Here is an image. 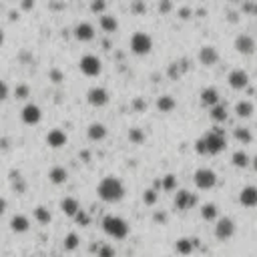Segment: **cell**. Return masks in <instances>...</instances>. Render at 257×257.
Returning a JSON list of instances; mask_svg holds the SVG:
<instances>
[{"label":"cell","mask_w":257,"mask_h":257,"mask_svg":"<svg viewBox=\"0 0 257 257\" xmlns=\"http://www.w3.org/2000/svg\"><path fill=\"white\" fill-rule=\"evenodd\" d=\"M97 193H99V197L102 201L117 203V201H121L125 197V185H123V181L119 179V177L107 175V177H102V181L99 183Z\"/></svg>","instance_id":"1"},{"label":"cell","mask_w":257,"mask_h":257,"mask_svg":"<svg viewBox=\"0 0 257 257\" xmlns=\"http://www.w3.org/2000/svg\"><path fill=\"white\" fill-rule=\"evenodd\" d=\"M201 143H203V147H205V155H217V153L225 151V147H227V141H225L223 131L217 129V127L205 135L203 139H201Z\"/></svg>","instance_id":"2"},{"label":"cell","mask_w":257,"mask_h":257,"mask_svg":"<svg viewBox=\"0 0 257 257\" xmlns=\"http://www.w3.org/2000/svg\"><path fill=\"white\" fill-rule=\"evenodd\" d=\"M102 229H105L109 237H115V239H125L129 235V223L119 215H107L102 219Z\"/></svg>","instance_id":"3"},{"label":"cell","mask_w":257,"mask_h":257,"mask_svg":"<svg viewBox=\"0 0 257 257\" xmlns=\"http://www.w3.org/2000/svg\"><path fill=\"white\" fill-rule=\"evenodd\" d=\"M151 48H153V39L147 32H135L131 37V50L135 55H139V57L149 55Z\"/></svg>","instance_id":"4"},{"label":"cell","mask_w":257,"mask_h":257,"mask_svg":"<svg viewBox=\"0 0 257 257\" xmlns=\"http://www.w3.org/2000/svg\"><path fill=\"white\" fill-rule=\"evenodd\" d=\"M79 68H80L82 75H87V77H97V75H100V71H102V62H100V59L95 57V55H84V57L79 60Z\"/></svg>","instance_id":"5"},{"label":"cell","mask_w":257,"mask_h":257,"mask_svg":"<svg viewBox=\"0 0 257 257\" xmlns=\"http://www.w3.org/2000/svg\"><path fill=\"white\" fill-rule=\"evenodd\" d=\"M193 181H195V185L199 187V189H211V187H215V183H217V175H215V171L203 167V169L195 171Z\"/></svg>","instance_id":"6"},{"label":"cell","mask_w":257,"mask_h":257,"mask_svg":"<svg viewBox=\"0 0 257 257\" xmlns=\"http://www.w3.org/2000/svg\"><path fill=\"white\" fill-rule=\"evenodd\" d=\"M233 233H235V221L229 217H221L215 225V237L221 239V241H225V239L233 237Z\"/></svg>","instance_id":"7"},{"label":"cell","mask_w":257,"mask_h":257,"mask_svg":"<svg viewBox=\"0 0 257 257\" xmlns=\"http://www.w3.org/2000/svg\"><path fill=\"white\" fill-rule=\"evenodd\" d=\"M87 100L93 107H105L109 102V91L102 87H91L87 93Z\"/></svg>","instance_id":"8"},{"label":"cell","mask_w":257,"mask_h":257,"mask_svg":"<svg viewBox=\"0 0 257 257\" xmlns=\"http://www.w3.org/2000/svg\"><path fill=\"white\" fill-rule=\"evenodd\" d=\"M227 80H229V87L237 89V91L245 89L247 84H249V77H247L245 71H241V68H235V71H231L229 77H227Z\"/></svg>","instance_id":"9"},{"label":"cell","mask_w":257,"mask_h":257,"mask_svg":"<svg viewBox=\"0 0 257 257\" xmlns=\"http://www.w3.org/2000/svg\"><path fill=\"white\" fill-rule=\"evenodd\" d=\"M195 203H197V197H195L191 191H187V189L177 191V195H175V207H177V209H181V211L191 209Z\"/></svg>","instance_id":"10"},{"label":"cell","mask_w":257,"mask_h":257,"mask_svg":"<svg viewBox=\"0 0 257 257\" xmlns=\"http://www.w3.org/2000/svg\"><path fill=\"white\" fill-rule=\"evenodd\" d=\"M20 115H22V121H24L26 125H37V123L40 121V117H42L40 107L34 105V102H28V105H24V109H22Z\"/></svg>","instance_id":"11"},{"label":"cell","mask_w":257,"mask_h":257,"mask_svg":"<svg viewBox=\"0 0 257 257\" xmlns=\"http://www.w3.org/2000/svg\"><path fill=\"white\" fill-rule=\"evenodd\" d=\"M75 39L80 40V42H87V40H93L95 39V26L91 22H79L75 28Z\"/></svg>","instance_id":"12"},{"label":"cell","mask_w":257,"mask_h":257,"mask_svg":"<svg viewBox=\"0 0 257 257\" xmlns=\"http://www.w3.org/2000/svg\"><path fill=\"white\" fill-rule=\"evenodd\" d=\"M235 48H237V53H241V55H253L255 53V40L249 37V34H239L235 39Z\"/></svg>","instance_id":"13"},{"label":"cell","mask_w":257,"mask_h":257,"mask_svg":"<svg viewBox=\"0 0 257 257\" xmlns=\"http://www.w3.org/2000/svg\"><path fill=\"white\" fill-rule=\"evenodd\" d=\"M239 203H241L243 207H257V187H253V185L243 187L241 193H239Z\"/></svg>","instance_id":"14"},{"label":"cell","mask_w":257,"mask_h":257,"mask_svg":"<svg viewBox=\"0 0 257 257\" xmlns=\"http://www.w3.org/2000/svg\"><path fill=\"white\" fill-rule=\"evenodd\" d=\"M66 141H68V137H66V133L60 131V129H53V131H48V135H46V145L53 147V149L64 147Z\"/></svg>","instance_id":"15"},{"label":"cell","mask_w":257,"mask_h":257,"mask_svg":"<svg viewBox=\"0 0 257 257\" xmlns=\"http://www.w3.org/2000/svg\"><path fill=\"white\" fill-rule=\"evenodd\" d=\"M199 60H201V64H205V66H213L217 60H219V53H217V48L215 46H201V50H199Z\"/></svg>","instance_id":"16"},{"label":"cell","mask_w":257,"mask_h":257,"mask_svg":"<svg viewBox=\"0 0 257 257\" xmlns=\"http://www.w3.org/2000/svg\"><path fill=\"white\" fill-rule=\"evenodd\" d=\"M201 105L209 107V109H213L215 105H219V93H217V89H213V87L203 89L201 91Z\"/></svg>","instance_id":"17"},{"label":"cell","mask_w":257,"mask_h":257,"mask_svg":"<svg viewBox=\"0 0 257 257\" xmlns=\"http://www.w3.org/2000/svg\"><path fill=\"white\" fill-rule=\"evenodd\" d=\"M10 229L14 231V233H24V231H28L30 229V221H28V217L26 215H14L12 219H10Z\"/></svg>","instance_id":"18"},{"label":"cell","mask_w":257,"mask_h":257,"mask_svg":"<svg viewBox=\"0 0 257 257\" xmlns=\"http://www.w3.org/2000/svg\"><path fill=\"white\" fill-rule=\"evenodd\" d=\"M87 135L91 141H102L107 137V127L102 123H91L87 129Z\"/></svg>","instance_id":"19"},{"label":"cell","mask_w":257,"mask_h":257,"mask_svg":"<svg viewBox=\"0 0 257 257\" xmlns=\"http://www.w3.org/2000/svg\"><path fill=\"white\" fill-rule=\"evenodd\" d=\"M60 209H62L68 217H75V215L80 211V205H79V201H77L75 197H64V199L60 201Z\"/></svg>","instance_id":"20"},{"label":"cell","mask_w":257,"mask_h":257,"mask_svg":"<svg viewBox=\"0 0 257 257\" xmlns=\"http://www.w3.org/2000/svg\"><path fill=\"white\" fill-rule=\"evenodd\" d=\"M48 179H50V183H55V185H62L68 179V171L64 167H53L48 171Z\"/></svg>","instance_id":"21"},{"label":"cell","mask_w":257,"mask_h":257,"mask_svg":"<svg viewBox=\"0 0 257 257\" xmlns=\"http://www.w3.org/2000/svg\"><path fill=\"white\" fill-rule=\"evenodd\" d=\"M197 245V239H189V237H181L179 241L175 243V249H177V253H181V255H189L191 251H193V247Z\"/></svg>","instance_id":"22"},{"label":"cell","mask_w":257,"mask_h":257,"mask_svg":"<svg viewBox=\"0 0 257 257\" xmlns=\"http://www.w3.org/2000/svg\"><path fill=\"white\" fill-rule=\"evenodd\" d=\"M175 105H177V102H175V99L171 97V95H163V97L157 99V109L161 113H171V111L175 109Z\"/></svg>","instance_id":"23"},{"label":"cell","mask_w":257,"mask_h":257,"mask_svg":"<svg viewBox=\"0 0 257 257\" xmlns=\"http://www.w3.org/2000/svg\"><path fill=\"white\" fill-rule=\"evenodd\" d=\"M100 28L105 30V32H115L119 28L117 16H113V14H102L100 16Z\"/></svg>","instance_id":"24"},{"label":"cell","mask_w":257,"mask_h":257,"mask_svg":"<svg viewBox=\"0 0 257 257\" xmlns=\"http://www.w3.org/2000/svg\"><path fill=\"white\" fill-rule=\"evenodd\" d=\"M217 213H219V209H217V205H215V203H205L203 207H201V217H203L205 221H213V219H217Z\"/></svg>","instance_id":"25"},{"label":"cell","mask_w":257,"mask_h":257,"mask_svg":"<svg viewBox=\"0 0 257 257\" xmlns=\"http://www.w3.org/2000/svg\"><path fill=\"white\" fill-rule=\"evenodd\" d=\"M235 113L241 119H247V117L253 115V105H251L249 100H239L237 105H235Z\"/></svg>","instance_id":"26"},{"label":"cell","mask_w":257,"mask_h":257,"mask_svg":"<svg viewBox=\"0 0 257 257\" xmlns=\"http://www.w3.org/2000/svg\"><path fill=\"white\" fill-rule=\"evenodd\" d=\"M34 219H37L39 223H42V225H48V223H50V219H53V215H50V211H48L46 207L39 205V207L34 209Z\"/></svg>","instance_id":"27"},{"label":"cell","mask_w":257,"mask_h":257,"mask_svg":"<svg viewBox=\"0 0 257 257\" xmlns=\"http://www.w3.org/2000/svg\"><path fill=\"white\" fill-rule=\"evenodd\" d=\"M233 137H235V139H237L239 143H251V141H253L251 131L245 129V127H237V129L233 131Z\"/></svg>","instance_id":"28"},{"label":"cell","mask_w":257,"mask_h":257,"mask_svg":"<svg viewBox=\"0 0 257 257\" xmlns=\"http://www.w3.org/2000/svg\"><path fill=\"white\" fill-rule=\"evenodd\" d=\"M231 163H233L235 167H239V169L247 167V165H249L247 153H245V151H235V153H233V157H231Z\"/></svg>","instance_id":"29"},{"label":"cell","mask_w":257,"mask_h":257,"mask_svg":"<svg viewBox=\"0 0 257 257\" xmlns=\"http://www.w3.org/2000/svg\"><path fill=\"white\" fill-rule=\"evenodd\" d=\"M209 115H211V119H213L215 123H223L225 119H227V109H225L223 105H215V107L211 109Z\"/></svg>","instance_id":"30"},{"label":"cell","mask_w":257,"mask_h":257,"mask_svg":"<svg viewBox=\"0 0 257 257\" xmlns=\"http://www.w3.org/2000/svg\"><path fill=\"white\" fill-rule=\"evenodd\" d=\"M10 181H12V189L16 193H22L24 191V181H22L19 171H10Z\"/></svg>","instance_id":"31"},{"label":"cell","mask_w":257,"mask_h":257,"mask_svg":"<svg viewBox=\"0 0 257 257\" xmlns=\"http://www.w3.org/2000/svg\"><path fill=\"white\" fill-rule=\"evenodd\" d=\"M62 245H64L66 251H75V249L80 245V239H79L77 233H68V235L64 237V243H62Z\"/></svg>","instance_id":"32"},{"label":"cell","mask_w":257,"mask_h":257,"mask_svg":"<svg viewBox=\"0 0 257 257\" xmlns=\"http://www.w3.org/2000/svg\"><path fill=\"white\" fill-rule=\"evenodd\" d=\"M129 141L131 143H143L145 141V133L139 129V127H133V129H129Z\"/></svg>","instance_id":"33"},{"label":"cell","mask_w":257,"mask_h":257,"mask_svg":"<svg viewBox=\"0 0 257 257\" xmlns=\"http://www.w3.org/2000/svg\"><path fill=\"white\" fill-rule=\"evenodd\" d=\"M161 187H163L165 191H173L175 187H177V177L175 175H165L161 179Z\"/></svg>","instance_id":"34"},{"label":"cell","mask_w":257,"mask_h":257,"mask_svg":"<svg viewBox=\"0 0 257 257\" xmlns=\"http://www.w3.org/2000/svg\"><path fill=\"white\" fill-rule=\"evenodd\" d=\"M97 253H99V257H117V251L113 249V245H99V249H97Z\"/></svg>","instance_id":"35"},{"label":"cell","mask_w":257,"mask_h":257,"mask_svg":"<svg viewBox=\"0 0 257 257\" xmlns=\"http://www.w3.org/2000/svg\"><path fill=\"white\" fill-rule=\"evenodd\" d=\"M28 95H30V89L26 87V84H19V87L14 89V97H16V99H20V100L28 99Z\"/></svg>","instance_id":"36"},{"label":"cell","mask_w":257,"mask_h":257,"mask_svg":"<svg viewBox=\"0 0 257 257\" xmlns=\"http://www.w3.org/2000/svg\"><path fill=\"white\" fill-rule=\"evenodd\" d=\"M143 201H145V205H155L157 203V191L155 189H147L145 195H143Z\"/></svg>","instance_id":"37"},{"label":"cell","mask_w":257,"mask_h":257,"mask_svg":"<svg viewBox=\"0 0 257 257\" xmlns=\"http://www.w3.org/2000/svg\"><path fill=\"white\" fill-rule=\"evenodd\" d=\"M48 77H50V80H53L55 84H60L62 80H64V75L59 71V68H50V73H48Z\"/></svg>","instance_id":"38"},{"label":"cell","mask_w":257,"mask_h":257,"mask_svg":"<svg viewBox=\"0 0 257 257\" xmlns=\"http://www.w3.org/2000/svg\"><path fill=\"white\" fill-rule=\"evenodd\" d=\"M75 219L79 221V225H89V223H91V217H89L87 213H84L82 209H80V211L75 215Z\"/></svg>","instance_id":"39"},{"label":"cell","mask_w":257,"mask_h":257,"mask_svg":"<svg viewBox=\"0 0 257 257\" xmlns=\"http://www.w3.org/2000/svg\"><path fill=\"white\" fill-rule=\"evenodd\" d=\"M8 93H10V89H8V84H6L4 80H0V102H2V100H6V99H8Z\"/></svg>","instance_id":"40"},{"label":"cell","mask_w":257,"mask_h":257,"mask_svg":"<svg viewBox=\"0 0 257 257\" xmlns=\"http://www.w3.org/2000/svg\"><path fill=\"white\" fill-rule=\"evenodd\" d=\"M107 8V2H102V0H95V2L91 4V10L93 12H102Z\"/></svg>","instance_id":"41"},{"label":"cell","mask_w":257,"mask_h":257,"mask_svg":"<svg viewBox=\"0 0 257 257\" xmlns=\"http://www.w3.org/2000/svg\"><path fill=\"white\" fill-rule=\"evenodd\" d=\"M243 10L245 12H251V14H257V4L255 2H245L243 4Z\"/></svg>","instance_id":"42"},{"label":"cell","mask_w":257,"mask_h":257,"mask_svg":"<svg viewBox=\"0 0 257 257\" xmlns=\"http://www.w3.org/2000/svg\"><path fill=\"white\" fill-rule=\"evenodd\" d=\"M133 107H135V109H139V111H143V109L147 107V102H145L143 99H135V102H133Z\"/></svg>","instance_id":"43"},{"label":"cell","mask_w":257,"mask_h":257,"mask_svg":"<svg viewBox=\"0 0 257 257\" xmlns=\"http://www.w3.org/2000/svg\"><path fill=\"white\" fill-rule=\"evenodd\" d=\"M171 8H173V4H171V2H161V4H159V10H161V12H169Z\"/></svg>","instance_id":"44"},{"label":"cell","mask_w":257,"mask_h":257,"mask_svg":"<svg viewBox=\"0 0 257 257\" xmlns=\"http://www.w3.org/2000/svg\"><path fill=\"white\" fill-rule=\"evenodd\" d=\"M133 10H137V12H143V10H147V6H145L143 2H135V4H133Z\"/></svg>","instance_id":"45"},{"label":"cell","mask_w":257,"mask_h":257,"mask_svg":"<svg viewBox=\"0 0 257 257\" xmlns=\"http://www.w3.org/2000/svg\"><path fill=\"white\" fill-rule=\"evenodd\" d=\"M179 14H181V19H189L191 8H181V10H179Z\"/></svg>","instance_id":"46"},{"label":"cell","mask_w":257,"mask_h":257,"mask_svg":"<svg viewBox=\"0 0 257 257\" xmlns=\"http://www.w3.org/2000/svg\"><path fill=\"white\" fill-rule=\"evenodd\" d=\"M6 211V199L0 197V217H2V213Z\"/></svg>","instance_id":"47"},{"label":"cell","mask_w":257,"mask_h":257,"mask_svg":"<svg viewBox=\"0 0 257 257\" xmlns=\"http://www.w3.org/2000/svg\"><path fill=\"white\" fill-rule=\"evenodd\" d=\"M165 219H167V215H165V213H155V221H161V223H163Z\"/></svg>","instance_id":"48"},{"label":"cell","mask_w":257,"mask_h":257,"mask_svg":"<svg viewBox=\"0 0 257 257\" xmlns=\"http://www.w3.org/2000/svg\"><path fill=\"white\" fill-rule=\"evenodd\" d=\"M32 6H34L32 0H26V2H22V8H24V10H28V8H32Z\"/></svg>","instance_id":"49"},{"label":"cell","mask_w":257,"mask_h":257,"mask_svg":"<svg viewBox=\"0 0 257 257\" xmlns=\"http://www.w3.org/2000/svg\"><path fill=\"white\" fill-rule=\"evenodd\" d=\"M4 42V32H2V28H0V44Z\"/></svg>","instance_id":"50"},{"label":"cell","mask_w":257,"mask_h":257,"mask_svg":"<svg viewBox=\"0 0 257 257\" xmlns=\"http://www.w3.org/2000/svg\"><path fill=\"white\" fill-rule=\"evenodd\" d=\"M253 169H255V171H257V155H255V157H253Z\"/></svg>","instance_id":"51"}]
</instances>
